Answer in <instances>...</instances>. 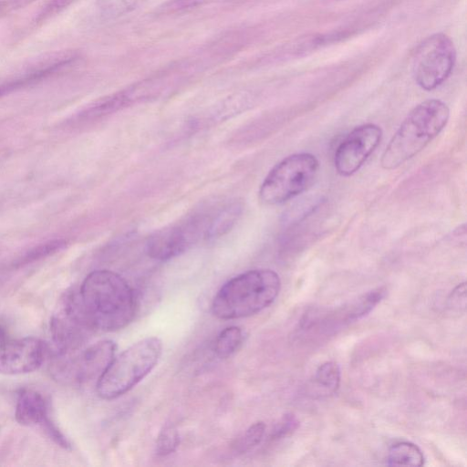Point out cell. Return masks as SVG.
I'll return each instance as SVG.
<instances>
[{"label":"cell","instance_id":"4fadbf2b","mask_svg":"<svg viewBox=\"0 0 467 467\" xmlns=\"http://www.w3.org/2000/svg\"><path fill=\"white\" fill-rule=\"evenodd\" d=\"M424 455L416 444L410 441H400L393 444L386 458L389 466H422Z\"/></svg>","mask_w":467,"mask_h":467},{"label":"cell","instance_id":"3957f363","mask_svg":"<svg viewBox=\"0 0 467 467\" xmlns=\"http://www.w3.org/2000/svg\"><path fill=\"white\" fill-rule=\"evenodd\" d=\"M450 109L440 99H427L413 108L389 140L380 160L393 170L421 151L446 126Z\"/></svg>","mask_w":467,"mask_h":467},{"label":"cell","instance_id":"ba28073f","mask_svg":"<svg viewBox=\"0 0 467 467\" xmlns=\"http://www.w3.org/2000/svg\"><path fill=\"white\" fill-rule=\"evenodd\" d=\"M116 355V344L100 340L87 348L78 358L57 362L54 373L58 379L85 383L98 379Z\"/></svg>","mask_w":467,"mask_h":467},{"label":"cell","instance_id":"7a4b0ae2","mask_svg":"<svg viewBox=\"0 0 467 467\" xmlns=\"http://www.w3.org/2000/svg\"><path fill=\"white\" fill-rule=\"evenodd\" d=\"M281 280L271 269H253L228 280L214 296L212 312L220 319L253 316L277 297Z\"/></svg>","mask_w":467,"mask_h":467},{"label":"cell","instance_id":"8fae6325","mask_svg":"<svg viewBox=\"0 0 467 467\" xmlns=\"http://www.w3.org/2000/svg\"><path fill=\"white\" fill-rule=\"evenodd\" d=\"M195 230L171 227L161 230L147 242L146 252L155 260L165 261L182 253L192 243Z\"/></svg>","mask_w":467,"mask_h":467},{"label":"cell","instance_id":"6da1fadb","mask_svg":"<svg viewBox=\"0 0 467 467\" xmlns=\"http://www.w3.org/2000/svg\"><path fill=\"white\" fill-rule=\"evenodd\" d=\"M78 295L90 329L119 330L134 319L138 310L133 288L122 276L109 270L89 273Z\"/></svg>","mask_w":467,"mask_h":467},{"label":"cell","instance_id":"30bf717a","mask_svg":"<svg viewBox=\"0 0 467 467\" xmlns=\"http://www.w3.org/2000/svg\"><path fill=\"white\" fill-rule=\"evenodd\" d=\"M76 57L67 53H57L40 60L22 74L0 84V97L19 88L46 79L70 66Z\"/></svg>","mask_w":467,"mask_h":467},{"label":"cell","instance_id":"7402d4cb","mask_svg":"<svg viewBox=\"0 0 467 467\" xmlns=\"http://www.w3.org/2000/svg\"><path fill=\"white\" fill-rule=\"evenodd\" d=\"M75 0H50L38 13L36 23H42L67 8Z\"/></svg>","mask_w":467,"mask_h":467},{"label":"cell","instance_id":"ac0fdd59","mask_svg":"<svg viewBox=\"0 0 467 467\" xmlns=\"http://www.w3.org/2000/svg\"><path fill=\"white\" fill-rule=\"evenodd\" d=\"M265 434V424L263 421H257L252 424L244 434L237 439L234 447L237 452L244 453L251 451L257 446Z\"/></svg>","mask_w":467,"mask_h":467},{"label":"cell","instance_id":"277c9868","mask_svg":"<svg viewBox=\"0 0 467 467\" xmlns=\"http://www.w3.org/2000/svg\"><path fill=\"white\" fill-rule=\"evenodd\" d=\"M161 353V340L157 337H148L115 355L97 379L98 395L103 400L122 396L151 372Z\"/></svg>","mask_w":467,"mask_h":467},{"label":"cell","instance_id":"5bb4252c","mask_svg":"<svg viewBox=\"0 0 467 467\" xmlns=\"http://www.w3.org/2000/svg\"><path fill=\"white\" fill-rule=\"evenodd\" d=\"M244 341V332L236 326L223 329L215 338L213 351L220 358H225L234 354Z\"/></svg>","mask_w":467,"mask_h":467},{"label":"cell","instance_id":"cb8c5ba5","mask_svg":"<svg viewBox=\"0 0 467 467\" xmlns=\"http://www.w3.org/2000/svg\"><path fill=\"white\" fill-rule=\"evenodd\" d=\"M449 306L461 310V308H465L466 306V284L465 282L459 284L453 291L450 294L448 298Z\"/></svg>","mask_w":467,"mask_h":467},{"label":"cell","instance_id":"8992f818","mask_svg":"<svg viewBox=\"0 0 467 467\" xmlns=\"http://www.w3.org/2000/svg\"><path fill=\"white\" fill-rule=\"evenodd\" d=\"M456 60L452 41L444 34L427 37L417 48L412 71L417 84L425 90L441 85L451 75Z\"/></svg>","mask_w":467,"mask_h":467},{"label":"cell","instance_id":"9a60e30c","mask_svg":"<svg viewBox=\"0 0 467 467\" xmlns=\"http://www.w3.org/2000/svg\"><path fill=\"white\" fill-rule=\"evenodd\" d=\"M340 379V368L335 361L321 364L314 375L315 386L324 394L335 393L339 388Z\"/></svg>","mask_w":467,"mask_h":467},{"label":"cell","instance_id":"603a6c76","mask_svg":"<svg viewBox=\"0 0 467 467\" xmlns=\"http://www.w3.org/2000/svg\"><path fill=\"white\" fill-rule=\"evenodd\" d=\"M41 426L44 428L48 437L52 439L54 442H56L57 445L64 449H70L71 445L68 440L57 428L56 423L53 422L49 416L44 420Z\"/></svg>","mask_w":467,"mask_h":467},{"label":"cell","instance_id":"ffe728a7","mask_svg":"<svg viewBox=\"0 0 467 467\" xmlns=\"http://www.w3.org/2000/svg\"><path fill=\"white\" fill-rule=\"evenodd\" d=\"M65 244L66 243L63 240H54L36 246L17 259L14 264V266H23L52 254L62 249L65 246Z\"/></svg>","mask_w":467,"mask_h":467},{"label":"cell","instance_id":"5b68a950","mask_svg":"<svg viewBox=\"0 0 467 467\" xmlns=\"http://www.w3.org/2000/svg\"><path fill=\"white\" fill-rule=\"evenodd\" d=\"M319 171L317 157L308 152L289 155L275 164L259 189L260 200L268 205L284 203L306 191Z\"/></svg>","mask_w":467,"mask_h":467},{"label":"cell","instance_id":"52a82bcc","mask_svg":"<svg viewBox=\"0 0 467 467\" xmlns=\"http://www.w3.org/2000/svg\"><path fill=\"white\" fill-rule=\"evenodd\" d=\"M382 138L380 127L366 123L353 129L337 146L334 165L341 176L355 173L379 146Z\"/></svg>","mask_w":467,"mask_h":467},{"label":"cell","instance_id":"7c38bea8","mask_svg":"<svg viewBox=\"0 0 467 467\" xmlns=\"http://www.w3.org/2000/svg\"><path fill=\"white\" fill-rule=\"evenodd\" d=\"M48 416L47 403L41 393L31 389L19 391L15 410L17 423L23 426L41 425Z\"/></svg>","mask_w":467,"mask_h":467},{"label":"cell","instance_id":"e0dca14e","mask_svg":"<svg viewBox=\"0 0 467 467\" xmlns=\"http://www.w3.org/2000/svg\"><path fill=\"white\" fill-rule=\"evenodd\" d=\"M147 0H99L98 8L106 18H116L128 14Z\"/></svg>","mask_w":467,"mask_h":467},{"label":"cell","instance_id":"d4e9b609","mask_svg":"<svg viewBox=\"0 0 467 467\" xmlns=\"http://www.w3.org/2000/svg\"><path fill=\"white\" fill-rule=\"evenodd\" d=\"M36 0H0V16L24 8Z\"/></svg>","mask_w":467,"mask_h":467},{"label":"cell","instance_id":"2e32d148","mask_svg":"<svg viewBox=\"0 0 467 467\" xmlns=\"http://www.w3.org/2000/svg\"><path fill=\"white\" fill-rule=\"evenodd\" d=\"M240 211L241 206L238 203L229 205L222 210L205 229L206 236L215 237L229 231L236 221Z\"/></svg>","mask_w":467,"mask_h":467},{"label":"cell","instance_id":"9c48e42d","mask_svg":"<svg viewBox=\"0 0 467 467\" xmlns=\"http://www.w3.org/2000/svg\"><path fill=\"white\" fill-rule=\"evenodd\" d=\"M47 351L46 344L35 337L6 339L0 344V374L33 372L42 365Z\"/></svg>","mask_w":467,"mask_h":467},{"label":"cell","instance_id":"44dd1931","mask_svg":"<svg viewBox=\"0 0 467 467\" xmlns=\"http://www.w3.org/2000/svg\"><path fill=\"white\" fill-rule=\"evenodd\" d=\"M299 421L294 414L288 413L284 415L273 429L270 440L276 441L291 434L297 429Z\"/></svg>","mask_w":467,"mask_h":467},{"label":"cell","instance_id":"d6986e66","mask_svg":"<svg viewBox=\"0 0 467 467\" xmlns=\"http://www.w3.org/2000/svg\"><path fill=\"white\" fill-rule=\"evenodd\" d=\"M179 444L180 435L178 430L171 425L164 426L157 436L155 452L159 456H167L173 453Z\"/></svg>","mask_w":467,"mask_h":467}]
</instances>
